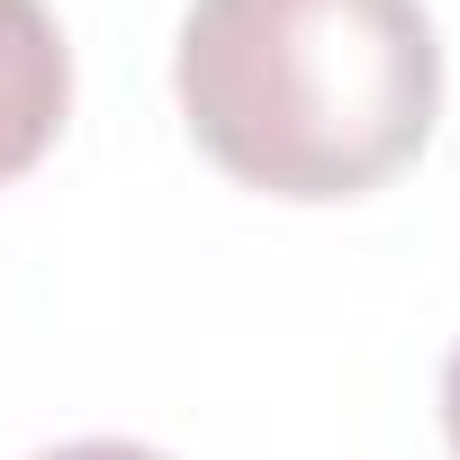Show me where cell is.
<instances>
[{"mask_svg": "<svg viewBox=\"0 0 460 460\" xmlns=\"http://www.w3.org/2000/svg\"><path fill=\"white\" fill-rule=\"evenodd\" d=\"M172 82L226 181L307 208L397 181L442 118L424 0H190Z\"/></svg>", "mask_w": 460, "mask_h": 460, "instance_id": "6da1fadb", "label": "cell"}, {"mask_svg": "<svg viewBox=\"0 0 460 460\" xmlns=\"http://www.w3.org/2000/svg\"><path fill=\"white\" fill-rule=\"evenodd\" d=\"M73 109V55L46 0H0V181H19Z\"/></svg>", "mask_w": 460, "mask_h": 460, "instance_id": "7a4b0ae2", "label": "cell"}, {"mask_svg": "<svg viewBox=\"0 0 460 460\" xmlns=\"http://www.w3.org/2000/svg\"><path fill=\"white\" fill-rule=\"evenodd\" d=\"M37 460H163V451H145V442H55Z\"/></svg>", "mask_w": 460, "mask_h": 460, "instance_id": "3957f363", "label": "cell"}, {"mask_svg": "<svg viewBox=\"0 0 460 460\" xmlns=\"http://www.w3.org/2000/svg\"><path fill=\"white\" fill-rule=\"evenodd\" d=\"M442 424H451V451H460V343H451V370H442Z\"/></svg>", "mask_w": 460, "mask_h": 460, "instance_id": "277c9868", "label": "cell"}]
</instances>
